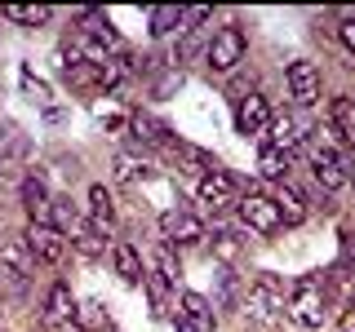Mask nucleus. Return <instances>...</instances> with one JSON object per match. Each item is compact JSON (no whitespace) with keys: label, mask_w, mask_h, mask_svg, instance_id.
I'll return each mask as SVG.
<instances>
[{"label":"nucleus","mask_w":355,"mask_h":332,"mask_svg":"<svg viewBox=\"0 0 355 332\" xmlns=\"http://www.w3.org/2000/svg\"><path fill=\"white\" fill-rule=\"evenodd\" d=\"M240 310H244V315H249L258 328L275 332V328L288 319V288H284V279H280V275H258V279L249 284V293H244Z\"/></svg>","instance_id":"f257e3e1"},{"label":"nucleus","mask_w":355,"mask_h":332,"mask_svg":"<svg viewBox=\"0 0 355 332\" xmlns=\"http://www.w3.org/2000/svg\"><path fill=\"white\" fill-rule=\"evenodd\" d=\"M329 315V293L315 275H302V279L288 284V319L297 328H320Z\"/></svg>","instance_id":"f03ea898"},{"label":"nucleus","mask_w":355,"mask_h":332,"mask_svg":"<svg viewBox=\"0 0 355 332\" xmlns=\"http://www.w3.org/2000/svg\"><path fill=\"white\" fill-rule=\"evenodd\" d=\"M244 49H249V36H244V27L240 22H227V27H218L214 36H209V53H205V62L214 66V71H236V66L244 62Z\"/></svg>","instance_id":"7ed1b4c3"},{"label":"nucleus","mask_w":355,"mask_h":332,"mask_svg":"<svg viewBox=\"0 0 355 332\" xmlns=\"http://www.w3.org/2000/svg\"><path fill=\"white\" fill-rule=\"evenodd\" d=\"M311 173H315V182L324 186V191H342V186L351 182V177H347V155L333 147L329 138L311 142Z\"/></svg>","instance_id":"20e7f679"},{"label":"nucleus","mask_w":355,"mask_h":332,"mask_svg":"<svg viewBox=\"0 0 355 332\" xmlns=\"http://www.w3.org/2000/svg\"><path fill=\"white\" fill-rule=\"evenodd\" d=\"M27 248H31V257L36 261H44V266H62V257H67V248H71V243H67V235L58 226H49V221H31L27 226Z\"/></svg>","instance_id":"39448f33"},{"label":"nucleus","mask_w":355,"mask_h":332,"mask_svg":"<svg viewBox=\"0 0 355 332\" xmlns=\"http://www.w3.org/2000/svg\"><path fill=\"white\" fill-rule=\"evenodd\" d=\"M236 208H240V221L249 230H258V235H275V230L284 226L271 195H244V199H236Z\"/></svg>","instance_id":"423d86ee"},{"label":"nucleus","mask_w":355,"mask_h":332,"mask_svg":"<svg viewBox=\"0 0 355 332\" xmlns=\"http://www.w3.org/2000/svg\"><path fill=\"white\" fill-rule=\"evenodd\" d=\"M36 270V257H31L27 239H0V279L5 284H27V275Z\"/></svg>","instance_id":"0eeeda50"},{"label":"nucleus","mask_w":355,"mask_h":332,"mask_svg":"<svg viewBox=\"0 0 355 332\" xmlns=\"http://www.w3.org/2000/svg\"><path fill=\"white\" fill-rule=\"evenodd\" d=\"M284 80H288V98H293L297 107H315L320 102V71H315V62H306V58L288 62Z\"/></svg>","instance_id":"6e6552de"},{"label":"nucleus","mask_w":355,"mask_h":332,"mask_svg":"<svg viewBox=\"0 0 355 332\" xmlns=\"http://www.w3.org/2000/svg\"><path fill=\"white\" fill-rule=\"evenodd\" d=\"M236 129L249 138V133H266L271 129V107H266L262 93H244L236 102Z\"/></svg>","instance_id":"1a4fd4ad"},{"label":"nucleus","mask_w":355,"mask_h":332,"mask_svg":"<svg viewBox=\"0 0 355 332\" xmlns=\"http://www.w3.org/2000/svg\"><path fill=\"white\" fill-rule=\"evenodd\" d=\"M302 138H306V129H302V120H297L293 111H288V116H271V129H266V147L293 155L297 147H302Z\"/></svg>","instance_id":"9d476101"},{"label":"nucleus","mask_w":355,"mask_h":332,"mask_svg":"<svg viewBox=\"0 0 355 332\" xmlns=\"http://www.w3.org/2000/svg\"><path fill=\"white\" fill-rule=\"evenodd\" d=\"M44 328H62V324H71L76 319V297H71V284H53L49 293H44Z\"/></svg>","instance_id":"9b49d317"},{"label":"nucleus","mask_w":355,"mask_h":332,"mask_svg":"<svg viewBox=\"0 0 355 332\" xmlns=\"http://www.w3.org/2000/svg\"><path fill=\"white\" fill-rule=\"evenodd\" d=\"M200 204H209V208H231L236 204V182H231L222 169H209L205 177H200Z\"/></svg>","instance_id":"f8f14e48"},{"label":"nucleus","mask_w":355,"mask_h":332,"mask_svg":"<svg viewBox=\"0 0 355 332\" xmlns=\"http://www.w3.org/2000/svg\"><path fill=\"white\" fill-rule=\"evenodd\" d=\"M160 226H164V239H169V243H200V239L209 235L205 221L191 217V213H178V208L160 217Z\"/></svg>","instance_id":"ddd939ff"},{"label":"nucleus","mask_w":355,"mask_h":332,"mask_svg":"<svg viewBox=\"0 0 355 332\" xmlns=\"http://www.w3.org/2000/svg\"><path fill=\"white\" fill-rule=\"evenodd\" d=\"M178 319H187L196 332H214V324H218L214 302L200 297V293H182V297H178Z\"/></svg>","instance_id":"4468645a"},{"label":"nucleus","mask_w":355,"mask_h":332,"mask_svg":"<svg viewBox=\"0 0 355 332\" xmlns=\"http://www.w3.org/2000/svg\"><path fill=\"white\" fill-rule=\"evenodd\" d=\"M271 199H275V208H280V221H284V226H302V221L311 217L306 195L297 191V186H288V182H280V191H275Z\"/></svg>","instance_id":"2eb2a0df"},{"label":"nucleus","mask_w":355,"mask_h":332,"mask_svg":"<svg viewBox=\"0 0 355 332\" xmlns=\"http://www.w3.org/2000/svg\"><path fill=\"white\" fill-rule=\"evenodd\" d=\"M89 221H94L103 235H107L111 226H116V199H111V191H107L103 182L89 186Z\"/></svg>","instance_id":"dca6fc26"},{"label":"nucleus","mask_w":355,"mask_h":332,"mask_svg":"<svg viewBox=\"0 0 355 332\" xmlns=\"http://www.w3.org/2000/svg\"><path fill=\"white\" fill-rule=\"evenodd\" d=\"M67 243H71L76 252H85V257H103V248H107V243H103V230H98L94 221H85V217L67 230Z\"/></svg>","instance_id":"f3484780"},{"label":"nucleus","mask_w":355,"mask_h":332,"mask_svg":"<svg viewBox=\"0 0 355 332\" xmlns=\"http://www.w3.org/2000/svg\"><path fill=\"white\" fill-rule=\"evenodd\" d=\"M111 261H116V275H120L125 284H142V275H147V270H142V257H138V248H133L129 239H120L116 248H111Z\"/></svg>","instance_id":"a211bd4d"},{"label":"nucleus","mask_w":355,"mask_h":332,"mask_svg":"<svg viewBox=\"0 0 355 332\" xmlns=\"http://www.w3.org/2000/svg\"><path fill=\"white\" fill-rule=\"evenodd\" d=\"M151 36H173V31H187V9L182 5H155L151 14Z\"/></svg>","instance_id":"6ab92c4d"},{"label":"nucleus","mask_w":355,"mask_h":332,"mask_svg":"<svg viewBox=\"0 0 355 332\" xmlns=\"http://www.w3.org/2000/svg\"><path fill=\"white\" fill-rule=\"evenodd\" d=\"M329 116H333V133H342V142H351V147H355V93L333 98Z\"/></svg>","instance_id":"aec40b11"},{"label":"nucleus","mask_w":355,"mask_h":332,"mask_svg":"<svg viewBox=\"0 0 355 332\" xmlns=\"http://www.w3.org/2000/svg\"><path fill=\"white\" fill-rule=\"evenodd\" d=\"M116 182H125V186H142V182H151V164L142 160V155L120 151V155H116Z\"/></svg>","instance_id":"412c9836"},{"label":"nucleus","mask_w":355,"mask_h":332,"mask_svg":"<svg viewBox=\"0 0 355 332\" xmlns=\"http://www.w3.org/2000/svg\"><path fill=\"white\" fill-rule=\"evenodd\" d=\"M76 332H107V306L98 302V297H89V302H76Z\"/></svg>","instance_id":"4be33fe9"},{"label":"nucleus","mask_w":355,"mask_h":332,"mask_svg":"<svg viewBox=\"0 0 355 332\" xmlns=\"http://www.w3.org/2000/svg\"><path fill=\"white\" fill-rule=\"evenodd\" d=\"M22 208H27V213H31V221H44L40 213H44V208H49V191H44L40 173L22 177Z\"/></svg>","instance_id":"5701e85b"},{"label":"nucleus","mask_w":355,"mask_h":332,"mask_svg":"<svg viewBox=\"0 0 355 332\" xmlns=\"http://www.w3.org/2000/svg\"><path fill=\"white\" fill-rule=\"evenodd\" d=\"M129 133H133L138 142H147V147H155V142H169V129H164L160 120L142 116V111H138V116H129Z\"/></svg>","instance_id":"b1692460"},{"label":"nucleus","mask_w":355,"mask_h":332,"mask_svg":"<svg viewBox=\"0 0 355 332\" xmlns=\"http://www.w3.org/2000/svg\"><path fill=\"white\" fill-rule=\"evenodd\" d=\"M5 18L22 22V27H44L53 14H49V5H5Z\"/></svg>","instance_id":"393cba45"},{"label":"nucleus","mask_w":355,"mask_h":332,"mask_svg":"<svg viewBox=\"0 0 355 332\" xmlns=\"http://www.w3.org/2000/svg\"><path fill=\"white\" fill-rule=\"evenodd\" d=\"M258 173H262V177H271V182H284V173H288V155H284V151H275V147H262V151H258Z\"/></svg>","instance_id":"a878e982"},{"label":"nucleus","mask_w":355,"mask_h":332,"mask_svg":"<svg viewBox=\"0 0 355 332\" xmlns=\"http://www.w3.org/2000/svg\"><path fill=\"white\" fill-rule=\"evenodd\" d=\"M62 75H67V84H76V89L103 84V66H89V62H76V58H71V66H62Z\"/></svg>","instance_id":"bb28decb"},{"label":"nucleus","mask_w":355,"mask_h":332,"mask_svg":"<svg viewBox=\"0 0 355 332\" xmlns=\"http://www.w3.org/2000/svg\"><path fill=\"white\" fill-rule=\"evenodd\" d=\"M76 221H80V213H76L71 199H62V195H58V199H49V226H58L62 235H67V230H71Z\"/></svg>","instance_id":"cd10ccee"},{"label":"nucleus","mask_w":355,"mask_h":332,"mask_svg":"<svg viewBox=\"0 0 355 332\" xmlns=\"http://www.w3.org/2000/svg\"><path fill=\"white\" fill-rule=\"evenodd\" d=\"M155 275L164 284H178V257H173V243H160L155 248Z\"/></svg>","instance_id":"c85d7f7f"},{"label":"nucleus","mask_w":355,"mask_h":332,"mask_svg":"<svg viewBox=\"0 0 355 332\" xmlns=\"http://www.w3.org/2000/svg\"><path fill=\"white\" fill-rule=\"evenodd\" d=\"M22 89H27V98L31 102H40V107H49V84L40 80L36 71H31V66H22Z\"/></svg>","instance_id":"c756f323"},{"label":"nucleus","mask_w":355,"mask_h":332,"mask_svg":"<svg viewBox=\"0 0 355 332\" xmlns=\"http://www.w3.org/2000/svg\"><path fill=\"white\" fill-rule=\"evenodd\" d=\"M218 302L227 306V310H236V306H240V284H236V275H231V270H222V275H218Z\"/></svg>","instance_id":"7c9ffc66"},{"label":"nucleus","mask_w":355,"mask_h":332,"mask_svg":"<svg viewBox=\"0 0 355 332\" xmlns=\"http://www.w3.org/2000/svg\"><path fill=\"white\" fill-rule=\"evenodd\" d=\"M178 89H182V71H173V66H164V71L155 75L151 93H155V98H169V93H178Z\"/></svg>","instance_id":"2f4dec72"},{"label":"nucleus","mask_w":355,"mask_h":332,"mask_svg":"<svg viewBox=\"0 0 355 332\" xmlns=\"http://www.w3.org/2000/svg\"><path fill=\"white\" fill-rule=\"evenodd\" d=\"M214 252H218L222 261H236V257H240V239H236V230H218Z\"/></svg>","instance_id":"473e14b6"},{"label":"nucleus","mask_w":355,"mask_h":332,"mask_svg":"<svg viewBox=\"0 0 355 332\" xmlns=\"http://www.w3.org/2000/svg\"><path fill=\"white\" fill-rule=\"evenodd\" d=\"M342 270L355 275V235H342Z\"/></svg>","instance_id":"72a5a7b5"},{"label":"nucleus","mask_w":355,"mask_h":332,"mask_svg":"<svg viewBox=\"0 0 355 332\" xmlns=\"http://www.w3.org/2000/svg\"><path fill=\"white\" fill-rule=\"evenodd\" d=\"M338 36H342V44L355 53V18H342V27H338Z\"/></svg>","instance_id":"f704fd0d"},{"label":"nucleus","mask_w":355,"mask_h":332,"mask_svg":"<svg viewBox=\"0 0 355 332\" xmlns=\"http://www.w3.org/2000/svg\"><path fill=\"white\" fill-rule=\"evenodd\" d=\"M338 332H355V306L342 310V319H338Z\"/></svg>","instance_id":"c9c22d12"},{"label":"nucleus","mask_w":355,"mask_h":332,"mask_svg":"<svg viewBox=\"0 0 355 332\" xmlns=\"http://www.w3.org/2000/svg\"><path fill=\"white\" fill-rule=\"evenodd\" d=\"M0 195H5V182H0Z\"/></svg>","instance_id":"e433bc0d"}]
</instances>
